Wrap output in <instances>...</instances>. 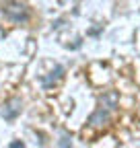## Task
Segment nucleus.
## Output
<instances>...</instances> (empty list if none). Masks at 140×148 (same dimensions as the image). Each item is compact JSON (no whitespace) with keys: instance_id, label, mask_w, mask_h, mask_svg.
<instances>
[{"instance_id":"7ed1b4c3","label":"nucleus","mask_w":140,"mask_h":148,"mask_svg":"<svg viewBox=\"0 0 140 148\" xmlns=\"http://www.w3.org/2000/svg\"><path fill=\"white\" fill-rule=\"evenodd\" d=\"M101 107H105V109L113 111V109L117 107V92H115V90H109V92H105V95L101 97Z\"/></svg>"},{"instance_id":"20e7f679","label":"nucleus","mask_w":140,"mask_h":148,"mask_svg":"<svg viewBox=\"0 0 140 148\" xmlns=\"http://www.w3.org/2000/svg\"><path fill=\"white\" fill-rule=\"evenodd\" d=\"M19 111H21V101H19V99H12V101L4 107V117H6V119H12Z\"/></svg>"},{"instance_id":"39448f33","label":"nucleus","mask_w":140,"mask_h":148,"mask_svg":"<svg viewBox=\"0 0 140 148\" xmlns=\"http://www.w3.org/2000/svg\"><path fill=\"white\" fill-rule=\"evenodd\" d=\"M62 72H64V68H62V66H56V70L51 72L49 76H43V78H41L43 86H51V82H56V80H60V78H62Z\"/></svg>"},{"instance_id":"f257e3e1","label":"nucleus","mask_w":140,"mask_h":148,"mask_svg":"<svg viewBox=\"0 0 140 148\" xmlns=\"http://www.w3.org/2000/svg\"><path fill=\"white\" fill-rule=\"evenodd\" d=\"M2 12H4V16L8 18V21H12V23H27L29 21V8L25 4H21V2H16V0L6 2L4 8H2Z\"/></svg>"},{"instance_id":"f03ea898","label":"nucleus","mask_w":140,"mask_h":148,"mask_svg":"<svg viewBox=\"0 0 140 148\" xmlns=\"http://www.w3.org/2000/svg\"><path fill=\"white\" fill-rule=\"evenodd\" d=\"M109 113L111 111L109 109H105V107H99L95 113L89 117V123L93 125V127H99V125H103V123H107V119H109Z\"/></svg>"},{"instance_id":"423d86ee","label":"nucleus","mask_w":140,"mask_h":148,"mask_svg":"<svg viewBox=\"0 0 140 148\" xmlns=\"http://www.w3.org/2000/svg\"><path fill=\"white\" fill-rule=\"evenodd\" d=\"M10 148H25V144L21 140H14V142H10Z\"/></svg>"}]
</instances>
